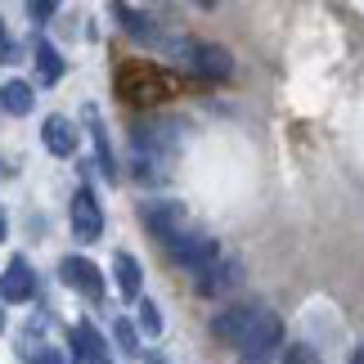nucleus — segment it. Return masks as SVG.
<instances>
[{
	"instance_id": "a211bd4d",
	"label": "nucleus",
	"mask_w": 364,
	"mask_h": 364,
	"mask_svg": "<svg viewBox=\"0 0 364 364\" xmlns=\"http://www.w3.org/2000/svg\"><path fill=\"white\" fill-rule=\"evenodd\" d=\"M18 355H23V360H32V364H63L59 351H50V346H36V342H23V346H18Z\"/></svg>"
},
{
	"instance_id": "0eeeda50",
	"label": "nucleus",
	"mask_w": 364,
	"mask_h": 364,
	"mask_svg": "<svg viewBox=\"0 0 364 364\" xmlns=\"http://www.w3.org/2000/svg\"><path fill=\"white\" fill-rule=\"evenodd\" d=\"M239 279H243V261L239 257H216L198 274V292H203V297H220V292H230Z\"/></svg>"
},
{
	"instance_id": "f257e3e1",
	"label": "nucleus",
	"mask_w": 364,
	"mask_h": 364,
	"mask_svg": "<svg viewBox=\"0 0 364 364\" xmlns=\"http://www.w3.org/2000/svg\"><path fill=\"white\" fill-rule=\"evenodd\" d=\"M166 247V257H171L185 274H203L207 265H212L216 257H220V247H216V239H207L203 230H185L180 239H171V243H162Z\"/></svg>"
},
{
	"instance_id": "412c9836",
	"label": "nucleus",
	"mask_w": 364,
	"mask_h": 364,
	"mask_svg": "<svg viewBox=\"0 0 364 364\" xmlns=\"http://www.w3.org/2000/svg\"><path fill=\"white\" fill-rule=\"evenodd\" d=\"M59 5H63V0H27V9H32V18H36V23H46Z\"/></svg>"
},
{
	"instance_id": "f3484780",
	"label": "nucleus",
	"mask_w": 364,
	"mask_h": 364,
	"mask_svg": "<svg viewBox=\"0 0 364 364\" xmlns=\"http://www.w3.org/2000/svg\"><path fill=\"white\" fill-rule=\"evenodd\" d=\"M113 338H117V351L122 355H139V333H135L131 319H117V324H113Z\"/></svg>"
},
{
	"instance_id": "39448f33",
	"label": "nucleus",
	"mask_w": 364,
	"mask_h": 364,
	"mask_svg": "<svg viewBox=\"0 0 364 364\" xmlns=\"http://www.w3.org/2000/svg\"><path fill=\"white\" fill-rule=\"evenodd\" d=\"M59 274H63V284L73 288V292H81L86 301H100L104 297V279H100V270H95V261H86V257H63Z\"/></svg>"
},
{
	"instance_id": "2eb2a0df",
	"label": "nucleus",
	"mask_w": 364,
	"mask_h": 364,
	"mask_svg": "<svg viewBox=\"0 0 364 364\" xmlns=\"http://www.w3.org/2000/svg\"><path fill=\"white\" fill-rule=\"evenodd\" d=\"M73 346H77V355H81V360L104 364V342H100V333H95L90 324H77V328H73Z\"/></svg>"
},
{
	"instance_id": "1a4fd4ad",
	"label": "nucleus",
	"mask_w": 364,
	"mask_h": 364,
	"mask_svg": "<svg viewBox=\"0 0 364 364\" xmlns=\"http://www.w3.org/2000/svg\"><path fill=\"white\" fill-rule=\"evenodd\" d=\"M36 292V274H32V265H27L23 257H14L9 261V270H5V279H0V297L5 301H27Z\"/></svg>"
},
{
	"instance_id": "5701e85b",
	"label": "nucleus",
	"mask_w": 364,
	"mask_h": 364,
	"mask_svg": "<svg viewBox=\"0 0 364 364\" xmlns=\"http://www.w3.org/2000/svg\"><path fill=\"white\" fill-rule=\"evenodd\" d=\"M0 239H5V216H0Z\"/></svg>"
},
{
	"instance_id": "4468645a",
	"label": "nucleus",
	"mask_w": 364,
	"mask_h": 364,
	"mask_svg": "<svg viewBox=\"0 0 364 364\" xmlns=\"http://www.w3.org/2000/svg\"><path fill=\"white\" fill-rule=\"evenodd\" d=\"M32 104H36V95H32L27 81H9V86H0V108H5V113L27 117V113H32Z\"/></svg>"
},
{
	"instance_id": "20e7f679",
	"label": "nucleus",
	"mask_w": 364,
	"mask_h": 364,
	"mask_svg": "<svg viewBox=\"0 0 364 364\" xmlns=\"http://www.w3.org/2000/svg\"><path fill=\"white\" fill-rule=\"evenodd\" d=\"M185 63H189L198 77H207V81H225V77L234 73L230 50H225V46H212V41H189V46H185Z\"/></svg>"
},
{
	"instance_id": "9d476101",
	"label": "nucleus",
	"mask_w": 364,
	"mask_h": 364,
	"mask_svg": "<svg viewBox=\"0 0 364 364\" xmlns=\"http://www.w3.org/2000/svg\"><path fill=\"white\" fill-rule=\"evenodd\" d=\"M41 139H46V149L54 153V158H73L77 153V131H73V122L68 117H46V126H41Z\"/></svg>"
},
{
	"instance_id": "6ab92c4d",
	"label": "nucleus",
	"mask_w": 364,
	"mask_h": 364,
	"mask_svg": "<svg viewBox=\"0 0 364 364\" xmlns=\"http://www.w3.org/2000/svg\"><path fill=\"white\" fill-rule=\"evenodd\" d=\"M284 364H319V355H315L311 342H297V346H288V351H284Z\"/></svg>"
},
{
	"instance_id": "aec40b11",
	"label": "nucleus",
	"mask_w": 364,
	"mask_h": 364,
	"mask_svg": "<svg viewBox=\"0 0 364 364\" xmlns=\"http://www.w3.org/2000/svg\"><path fill=\"white\" fill-rule=\"evenodd\" d=\"M139 328H144V333H162V315H158L153 301H139Z\"/></svg>"
},
{
	"instance_id": "4be33fe9",
	"label": "nucleus",
	"mask_w": 364,
	"mask_h": 364,
	"mask_svg": "<svg viewBox=\"0 0 364 364\" xmlns=\"http://www.w3.org/2000/svg\"><path fill=\"white\" fill-rule=\"evenodd\" d=\"M9 54V32H5V23H0V59Z\"/></svg>"
},
{
	"instance_id": "f03ea898",
	"label": "nucleus",
	"mask_w": 364,
	"mask_h": 364,
	"mask_svg": "<svg viewBox=\"0 0 364 364\" xmlns=\"http://www.w3.org/2000/svg\"><path fill=\"white\" fill-rule=\"evenodd\" d=\"M279 342H284V319L270 315V311H261L257 319H252V328L239 338V346H234V351H239L243 364H261Z\"/></svg>"
},
{
	"instance_id": "393cba45",
	"label": "nucleus",
	"mask_w": 364,
	"mask_h": 364,
	"mask_svg": "<svg viewBox=\"0 0 364 364\" xmlns=\"http://www.w3.org/2000/svg\"><path fill=\"white\" fill-rule=\"evenodd\" d=\"M0 328H5V315H0Z\"/></svg>"
},
{
	"instance_id": "9b49d317",
	"label": "nucleus",
	"mask_w": 364,
	"mask_h": 364,
	"mask_svg": "<svg viewBox=\"0 0 364 364\" xmlns=\"http://www.w3.org/2000/svg\"><path fill=\"white\" fill-rule=\"evenodd\" d=\"M86 122H90V135H95V158H100L104 180H117V158H113V149H108V131H104L100 113H95V108H86Z\"/></svg>"
},
{
	"instance_id": "ddd939ff",
	"label": "nucleus",
	"mask_w": 364,
	"mask_h": 364,
	"mask_svg": "<svg viewBox=\"0 0 364 364\" xmlns=\"http://www.w3.org/2000/svg\"><path fill=\"white\" fill-rule=\"evenodd\" d=\"M108 9H113V18H117V23H122V27H126V32H131L135 41H158V32H153V23H149L139 9H131L126 0H108Z\"/></svg>"
},
{
	"instance_id": "6e6552de",
	"label": "nucleus",
	"mask_w": 364,
	"mask_h": 364,
	"mask_svg": "<svg viewBox=\"0 0 364 364\" xmlns=\"http://www.w3.org/2000/svg\"><path fill=\"white\" fill-rule=\"evenodd\" d=\"M261 315V306H234V311L225 315H216L212 319V333H216V342H225V346H239V338L252 328V319Z\"/></svg>"
},
{
	"instance_id": "dca6fc26",
	"label": "nucleus",
	"mask_w": 364,
	"mask_h": 364,
	"mask_svg": "<svg viewBox=\"0 0 364 364\" xmlns=\"http://www.w3.org/2000/svg\"><path fill=\"white\" fill-rule=\"evenodd\" d=\"M36 77L46 81V86H54V81L63 77V59H59V50H54V46H46V41L36 46Z\"/></svg>"
},
{
	"instance_id": "7ed1b4c3",
	"label": "nucleus",
	"mask_w": 364,
	"mask_h": 364,
	"mask_svg": "<svg viewBox=\"0 0 364 364\" xmlns=\"http://www.w3.org/2000/svg\"><path fill=\"white\" fill-rule=\"evenodd\" d=\"M144 225H149V234L158 243H171V239H180L185 230H193V220H189V212L180 203H144Z\"/></svg>"
},
{
	"instance_id": "423d86ee",
	"label": "nucleus",
	"mask_w": 364,
	"mask_h": 364,
	"mask_svg": "<svg viewBox=\"0 0 364 364\" xmlns=\"http://www.w3.org/2000/svg\"><path fill=\"white\" fill-rule=\"evenodd\" d=\"M73 234H77L81 243H95L104 234V212H100V203H95L90 189H77L73 193Z\"/></svg>"
},
{
	"instance_id": "f8f14e48",
	"label": "nucleus",
	"mask_w": 364,
	"mask_h": 364,
	"mask_svg": "<svg viewBox=\"0 0 364 364\" xmlns=\"http://www.w3.org/2000/svg\"><path fill=\"white\" fill-rule=\"evenodd\" d=\"M113 274H117V288H122L126 301L139 297V288H144V274H139V261L131 257V252H117V257H113Z\"/></svg>"
},
{
	"instance_id": "b1692460",
	"label": "nucleus",
	"mask_w": 364,
	"mask_h": 364,
	"mask_svg": "<svg viewBox=\"0 0 364 364\" xmlns=\"http://www.w3.org/2000/svg\"><path fill=\"white\" fill-rule=\"evenodd\" d=\"M149 364H166V360H158V355H153V360H149Z\"/></svg>"
}]
</instances>
